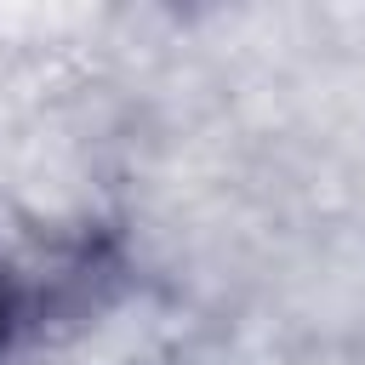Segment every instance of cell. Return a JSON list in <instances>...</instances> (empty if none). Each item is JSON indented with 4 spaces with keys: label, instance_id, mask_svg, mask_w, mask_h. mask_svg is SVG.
I'll return each instance as SVG.
<instances>
[{
    "label": "cell",
    "instance_id": "6da1fadb",
    "mask_svg": "<svg viewBox=\"0 0 365 365\" xmlns=\"http://www.w3.org/2000/svg\"><path fill=\"white\" fill-rule=\"evenodd\" d=\"M23 319H29V291L17 285L11 268H0V348L23 331Z\"/></svg>",
    "mask_w": 365,
    "mask_h": 365
}]
</instances>
